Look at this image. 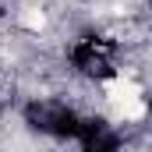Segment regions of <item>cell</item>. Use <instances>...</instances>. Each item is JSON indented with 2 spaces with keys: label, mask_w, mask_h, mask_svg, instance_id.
Returning a JSON list of instances; mask_svg holds the SVG:
<instances>
[{
  "label": "cell",
  "mask_w": 152,
  "mask_h": 152,
  "mask_svg": "<svg viewBox=\"0 0 152 152\" xmlns=\"http://www.w3.org/2000/svg\"><path fill=\"white\" fill-rule=\"evenodd\" d=\"M21 25L32 28V32H42V28H46V14H42L39 7H28V11L21 14Z\"/></svg>",
  "instance_id": "obj_1"
}]
</instances>
